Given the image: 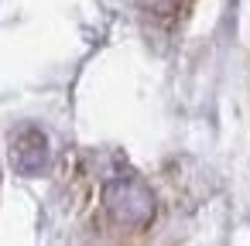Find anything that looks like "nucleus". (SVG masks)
<instances>
[{"label": "nucleus", "mask_w": 250, "mask_h": 246, "mask_svg": "<svg viewBox=\"0 0 250 246\" xmlns=\"http://www.w3.org/2000/svg\"><path fill=\"white\" fill-rule=\"evenodd\" d=\"M106 208L127 229H144L154 219V195L141 178H113L106 185Z\"/></svg>", "instance_id": "f257e3e1"}, {"label": "nucleus", "mask_w": 250, "mask_h": 246, "mask_svg": "<svg viewBox=\"0 0 250 246\" xmlns=\"http://www.w3.org/2000/svg\"><path fill=\"white\" fill-rule=\"evenodd\" d=\"M11 161H14V171L18 174H28V178L42 174L48 168V161H52V147H48L45 130L42 127H31V123L18 127L11 133Z\"/></svg>", "instance_id": "f03ea898"}]
</instances>
